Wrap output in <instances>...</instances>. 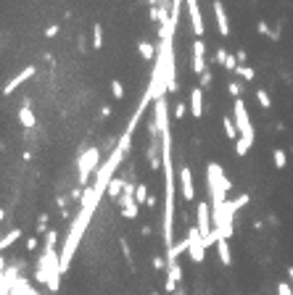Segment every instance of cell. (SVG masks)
<instances>
[{
    "mask_svg": "<svg viewBox=\"0 0 293 295\" xmlns=\"http://www.w3.org/2000/svg\"><path fill=\"white\" fill-rule=\"evenodd\" d=\"M190 114H193L196 119L204 116V92H201V87H196V90L190 92Z\"/></svg>",
    "mask_w": 293,
    "mask_h": 295,
    "instance_id": "cell-15",
    "label": "cell"
},
{
    "mask_svg": "<svg viewBox=\"0 0 293 295\" xmlns=\"http://www.w3.org/2000/svg\"><path fill=\"white\" fill-rule=\"evenodd\" d=\"M58 32V24H53V26H48V29H45V37H53Z\"/></svg>",
    "mask_w": 293,
    "mask_h": 295,
    "instance_id": "cell-35",
    "label": "cell"
},
{
    "mask_svg": "<svg viewBox=\"0 0 293 295\" xmlns=\"http://www.w3.org/2000/svg\"><path fill=\"white\" fill-rule=\"evenodd\" d=\"M185 111H188V108H185V103H177V105H175V116H177V119H182Z\"/></svg>",
    "mask_w": 293,
    "mask_h": 295,
    "instance_id": "cell-32",
    "label": "cell"
},
{
    "mask_svg": "<svg viewBox=\"0 0 293 295\" xmlns=\"http://www.w3.org/2000/svg\"><path fill=\"white\" fill-rule=\"evenodd\" d=\"M32 76H35V66H27V69H21L16 76H13V79H8V85L3 87V95H11V92H16L27 79H32Z\"/></svg>",
    "mask_w": 293,
    "mask_h": 295,
    "instance_id": "cell-11",
    "label": "cell"
},
{
    "mask_svg": "<svg viewBox=\"0 0 293 295\" xmlns=\"http://www.w3.org/2000/svg\"><path fill=\"white\" fill-rule=\"evenodd\" d=\"M19 121H21V127H27V129L35 127V114H32V108H29V103H24L19 108Z\"/></svg>",
    "mask_w": 293,
    "mask_h": 295,
    "instance_id": "cell-20",
    "label": "cell"
},
{
    "mask_svg": "<svg viewBox=\"0 0 293 295\" xmlns=\"http://www.w3.org/2000/svg\"><path fill=\"white\" fill-rule=\"evenodd\" d=\"M256 29H259L261 35H270V26H267V21H259V24H256Z\"/></svg>",
    "mask_w": 293,
    "mask_h": 295,
    "instance_id": "cell-34",
    "label": "cell"
},
{
    "mask_svg": "<svg viewBox=\"0 0 293 295\" xmlns=\"http://www.w3.org/2000/svg\"><path fill=\"white\" fill-rule=\"evenodd\" d=\"M101 169V150L98 148H87L80 153V158H77V177H80V184L87 187V179L92 172H98Z\"/></svg>",
    "mask_w": 293,
    "mask_h": 295,
    "instance_id": "cell-6",
    "label": "cell"
},
{
    "mask_svg": "<svg viewBox=\"0 0 293 295\" xmlns=\"http://www.w3.org/2000/svg\"><path fill=\"white\" fill-rule=\"evenodd\" d=\"M135 198H137V203H148V184H143V182H137V187H135Z\"/></svg>",
    "mask_w": 293,
    "mask_h": 295,
    "instance_id": "cell-25",
    "label": "cell"
},
{
    "mask_svg": "<svg viewBox=\"0 0 293 295\" xmlns=\"http://www.w3.org/2000/svg\"><path fill=\"white\" fill-rule=\"evenodd\" d=\"M206 187H209V195H211V213H217L225 206L230 190H233V182H230V177L225 174V169L214 161L206 166Z\"/></svg>",
    "mask_w": 293,
    "mask_h": 295,
    "instance_id": "cell-3",
    "label": "cell"
},
{
    "mask_svg": "<svg viewBox=\"0 0 293 295\" xmlns=\"http://www.w3.org/2000/svg\"><path fill=\"white\" fill-rule=\"evenodd\" d=\"M56 240H58V235L51 229V232H45V248H42V253H40V258H37V263H35V279L37 282H42L48 290H53V292H58V287H61V253H56Z\"/></svg>",
    "mask_w": 293,
    "mask_h": 295,
    "instance_id": "cell-2",
    "label": "cell"
},
{
    "mask_svg": "<svg viewBox=\"0 0 293 295\" xmlns=\"http://www.w3.org/2000/svg\"><path fill=\"white\" fill-rule=\"evenodd\" d=\"M180 279H182V266H180V261H166V285H164V290L172 292V290L177 287Z\"/></svg>",
    "mask_w": 293,
    "mask_h": 295,
    "instance_id": "cell-12",
    "label": "cell"
},
{
    "mask_svg": "<svg viewBox=\"0 0 293 295\" xmlns=\"http://www.w3.org/2000/svg\"><path fill=\"white\" fill-rule=\"evenodd\" d=\"M185 6H188L190 24H193V32H196V37H204L206 26H204V16H201V8H198V0H185Z\"/></svg>",
    "mask_w": 293,
    "mask_h": 295,
    "instance_id": "cell-10",
    "label": "cell"
},
{
    "mask_svg": "<svg viewBox=\"0 0 293 295\" xmlns=\"http://www.w3.org/2000/svg\"><path fill=\"white\" fill-rule=\"evenodd\" d=\"M180 193H182V200H188V203L196 198V184H193L190 166H180Z\"/></svg>",
    "mask_w": 293,
    "mask_h": 295,
    "instance_id": "cell-9",
    "label": "cell"
},
{
    "mask_svg": "<svg viewBox=\"0 0 293 295\" xmlns=\"http://www.w3.org/2000/svg\"><path fill=\"white\" fill-rule=\"evenodd\" d=\"M196 227L201 229L204 237L214 235V213H211V206L206 200H201V203L196 206Z\"/></svg>",
    "mask_w": 293,
    "mask_h": 295,
    "instance_id": "cell-8",
    "label": "cell"
},
{
    "mask_svg": "<svg viewBox=\"0 0 293 295\" xmlns=\"http://www.w3.org/2000/svg\"><path fill=\"white\" fill-rule=\"evenodd\" d=\"M137 50H140V56H143L145 61H156L159 45H153V42H148V40H140V42H137Z\"/></svg>",
    "mask_w": 293,
    "mask_h": 295,
    "instance_id": "cell-19",
    "label": "cell"
},
{
    "mask_svg": "<svg viewBox=\"0 0 293 295\" xmlns=\"http://www.w3.org/2000/svg\"><path fill=\"white\" fill-rule=\"evenodd\" d=\"M11 295H40V292L32 287V282H29L27 277H19L16 282H13V287H11Z\"/></svg>",
    "mask_w": 293,
    "mask_h": 295,
    "instance_id": "cell-16",
    "label": "cell"
},
{
    "mask_svg": "<svg viewBox=\"0 0 293 295\" xmlns=\"http://www.w3.org/2000/svg\"><path fill=\"white\" fill-rule=\"evenodd\" d=\"M272 164H275V169H285L288 156H285V150H283V148H275V150H272Z\"/></svg>",
    "mask_w": 293,
    "mask_h": 295,
    "instance_id": "cell-23",
    "label": "cell"
},
{
    "mask_svg": "<svg viewBox=\"0 0 293 295\" xmlns=\"http://www.w3.org/2000/svg\"><path fill=\"white\" fill-rule=\"evenodd\" d=\"M227 90H230V95H233V98H240V85L238 82H230Z\"/></svg>",
    "mask_w": 293,
    "mask_h": 295,
    "instance_id": "cell-31",
    "label": "cell"
},
{
    "mask_svg": "<svg viewBox=\"0 0 293 295\" xmlns=\"http://www.w3.org/2000/svg\"><path fill=\"white\" fill-rule=\"evenodd\" d=\"M214 16H217V29L222 37H230V21H227V11L222 6V0H214Z\"/></svg>",
    "mask_w": 293,
    "mask_h": 295,
    "instance_id": "cell-14",
    "label": "cell"
},
{
    "mask_svg": "<svg viewBox=\"0 0 293 295\" xmlns=\"http://www.w3.org/2000/svg\"><path fill=\"white\" fill-rule=\"evenodd\" d=\"M92 48L101 50L103 48V26L95 21V26H92Z\"/></svg>",
    "mask_w": 293,
    "mask_h": 295,
    "instance_id": "cell-24",
    "label": "cell"
},
{
    "mask_svg": "<svg viewBox=\"0 0 293 295\" xmlns=\"http://www.w3.org/2000/svg\"><path fill=\"white\" fill-rule=\"evenodd\" d=\"M233 119H235L238 132H240V137L235 140V153L238 156H246V153L251 150L254 140H256V132H254V124H251L249 108H246L243 98H235V103H233Z\"/></svg>",
    "mask_w": 293,
    "mask_h": 295,
    "instance_id": "cell-4",
    "label": "cell"
},
{
    "mask_svg": "<svg viewBox=\"0 0 293 295\" xmlns=\"http://www.w3.org/2000/svg\"><path fill=\"white\" fill-rule=\"evenodd\" d=\"M246 203H249V195H240V198H235V200H225V206L214 213V229L219 232V237H233L235 235V213H238V208H243Z\"/></svg>",
    "mask_w": 293,
    "mask_h": 295,
    "instance_id": "cell-5",
    "label": "cell"
},
{
    "mask_svg": "<svg viewBox=\"0 0 293 295\" xmlns=\"http://www.w3.org/2000/svg\"><path fill=\"white\" fill-rule=\"evenodd\" d=\"M125 187H127V184L121 182L119 177H114V179H111V184H109V195H111L114 200H119V195L125 193Z\"/></svg>",
    "mask_w": 293,
    "mask_h": 295,
    "instance_id": "cell-22",
    "label": "cell"
},
{
    "mask_svg": "<svg viewBox=\"0 0 293 295\" xmlns=\"http://www.w3.org/2000/svg\"><path fill=\"white\" fill-rule=\"evenodd\" d=\"M256 100L261 103V108H272V98H270V92H264V90H256Z\"/></svg>",
    "mask_w": 293,
    "mask_h": 295,
    "instance_id": "cell-27",
    "label": "cell"
},
{
    "mask_svg": "<svg viewBox=\"0 0 293 295\" xmlns=\"http://www.w3.org/2000/svg\"><path fill=\"white\" fill-rule=\"evenodd\" d=\"M238 74L243 76V79H249V82L254 79V69L251 66H238Z\"/></svg>",
    "mask_w": 293,
    "mask_h": 295,
    "instance_id": "cell-29",
    "label": "cell"
},
{
    "mask_svg": "<svg viewBox=\"0 0 293 295\" xmlns=\"http://www.w3.org/2000/svg\"><path fill=\"white\" fill-rule=\"evenodd\" d=\"M204 53H206V45H204L201 37H198V40L193 42V71H196V74H204V71H206V58H204Z\"/></svg>",
    "mask_w": 293,
    "mask_h": 295,
    "instance_id": "cell-13",
    "label": "cell"
},
{
    "mask_svg": "<svg viewBox=\"0 0 293 295\" xmlns=\"http://www.w3.org/2000/svg\"><path fill=\"white\" fill-rule=\"evenodd\" d=\"M19 237H21V229H11V232H8V235L3 237V243H0V248H3V251H6V248H8L11 243H16Z\"/></svg>",
    "mask_w": 293,
    "mask_h": 295,
    "instance_id": "cell-26",
    "label": "cell"
},
{
    "mask_svg": "<svg viewBox=\"0 0 293 295\" xmlns=\"http://www.w3.org/2000/svg\"><path fill=\"white\" fill-rule=\"evenodd\" d=\"M185 240H188V256L193 263H201L206 258V243H204V235L198 227H188L185 232Z\"/></svg>",
    "mask_w": 293,
    "mask_h": 295,
    "instance_id": "cell-7",
    "label": "cell"
},
{
    "mask_svg": "<svg viewBox=\"0 0 293 295\" xmlns=\"http://www.w3.org/2000/svg\"><path fill=\"white\" fill-rule=\"evenodd\" d=\"M161 169H164V219H161V235L164 245L172 248L175 240V169H172V132L161 127Z\"/></svg>",
    "mask_w": 293,
    "mask_h": 295,
    "instance_id": "cell-1",
    "label": "cell"
},
{
    "mask_svg": "<svg viewBox=\"0 0 293 295\" xmlns=\"http://www.w3.org/2000/svg\"><path fill=\"white\" fill-rule=\"evenodd\" d=\"M277 295H293V285L290 282H280V285H277Z\"/></svg>",
    "mask_w": 293,
    "mask_h": 295,
    "instance_id": "cell-30",
    "label": "cell"
},
{
    "mask_svg": "<svg viewBox=\"0 0 293 295\" xmlns=\"http://www.w3.org/2000/svg\"><path fill=\"white\" fill-rule=\"evenodd\" d=\"M35 248H37V237H29L27 240V251H35Z\"/></svg>",
    "mask_w": 293,
    "mask_h": 295,
    "instance_id": "cell-36",
    "label": "cell"
},
{
    "mask_svg": "<svg viewBox=\"0 0 293 295\" xmlns=\"http://www.w3.org/2000/svg\"><path fill=\"white\" fill-rule=\"evenodd\" d=\"M217 61H219V64L227 69V71H238V56H230L227 50H217Z\"/></svg>",
    "mask_w": 293,
    "mask_h": 295,
    "instance_id": "cell-18",
    "label": "cell"
},
{
    "mask_svg": "<svg viewBox=\"0 0 293 295\" xmlns=\"http://www.w3.org/2000/svg\"><path fill=\"white\" fill-rule=\"evenodd\" d=\"M288 282L293 285V266H288Z\"/></svg>",
    "mask_w": 293,
    "mask_h": 295,
    "instance_id": "cell-37",
    "label": "cell"
},
{
    "mask_svg": "<svg viewBox=\"0 0 293 295\" xmlns=\"http://www.w3.org/2000/svg\"><path fill=\"white\" fill-rule=\"evenodd\" d=\"M222 124H225V135H227L230 140H238V137H240L238 124H235V119H233V116H225V119H222Z\"/></svg>",
    "mask_w": 293,
    "mask_h": 295,
    "instance_id": "cell-21",
    "label": "cell"
},
{
    "mask_svg": "<svg viewBox=\"0 0 293 295\" xmlns=\"http://www.w3.org/2000/svg\"><path fill=\"white\" fill-rule=\"evenodd\" d=\"M153 266H156V269H166V258L156 256V258H153Z\"/></svg>",
    "mask_w": 293,
    "mask_h": 295,
    "instance_id": "cell-33",
    "label": "cell"
},
{
    "mask_svg": "<svg viewBox=\"0 0 293 295\" xmlns=\"http://www.w3.org/2000/svg\"><path fill=\"white\" fill-rule=\"evenodd\" d=\"M111 92L116 95V100L125 98V87H121V82H119V79H114V82H111Z\"/></svg>",
    "mask_w": 293,
    "mask_h": 295,
    "instance_id": "cell-28",
    "label": "cell"
},
{
    "mask_svg": "<svg viewBox=\"0 0 293 295\" xmlns=\"http://www.w3.org/2000/svg\"><path fill=\"white\" fill-rule=\"evenodd\" d=\"M217 256H219V261L225 263V266L233 263V253H230V240H227V237H219V243H217Z\"/></svg>",
    "mask_w": 293,
    "mask_h": 295,
    "instance_id": "cell-17",
    "label": "cell"
}]
</instances>
